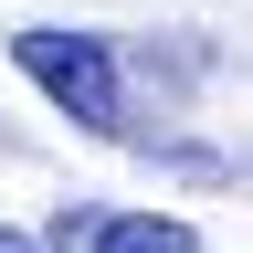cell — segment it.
I'll return each mask as SVG.
<instances>
[{
    "label": "cell",
    "mask_w": 253,
    "mask_h": 253,
    "mask_svg": "<svg viewBox=\"0 0 253 253\" xmlns=\"http://www.w3.org/2000/svg\"><path fill=\"white\" fill-rule=\"evenodd\" d=\"M11 63L84 126V137H137V126H126V84H116V42H106V32L32 21V32H11Z\"/></svg>",
    "instance_id": "obj_1"
},
{
    "label": "cell",
    "mask_w": 253,
    "mask_h": 253,
    "mask_svg": "<svg viewBox=\"0 0 253 253\" xmlns=\"http://www.w3.org/2000/svg\"><path fill=\"white\" fill-rule=\"evenodd\" d=\"M53 253H201V232L169 211H53Z\"/></svg>",
    "instance_id": "obj_2"
},
{
    "label": "cell",
    "mask_w": 253,
    "mask_h": 253,
    "mask_svg": "<svg viewBox=\"0 0 253 253\" xmlns=\"http://www.w3.org/2000/svg\"><path fill=\"white\" fill-rule=\"evenodd\" d=\"M0 253H53V243H32V232H0Z\"/></svg>",
    "instance_id": "obj_3"
}]
</instances>
